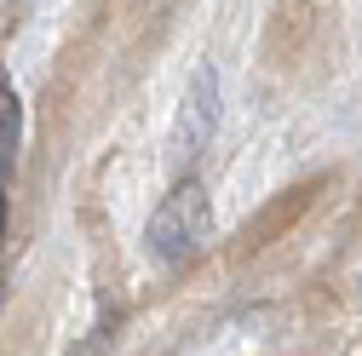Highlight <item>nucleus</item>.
I'll return each instance as SVG.
<instances>
[{"instance_id": "1", "label": "nucleus", "mask_w": 362, "mask_h": 356, "mask_svg": "<svg viewBox=\"0 0 362 356\" xmlns=\"http://www.w3.org/2000/svg\"><path fill=\"white\" fill-rule=\"evenodd\" d=\"M213 230V213H207V190L202 178H178V184L167 190V201L150 213V230H144V247L150 259L161 264H185Z\"/></svg>"}, {"instance_id": "2", "label": "nucleus", "mask_w": 362, "mask_h": 356, "mask_svg": "<svg viewBox=\"0 0 362 356\" xmlns=\"http://www.w3.org/2000/svg\"><path fill=\"white\" fill-rule=\"evenodd\" d=\"M213 132H218V75H213V64H196L185 104H178V121H173V155L178 161L202 155L213 144Z\"/></svg>"}]
</instances>
